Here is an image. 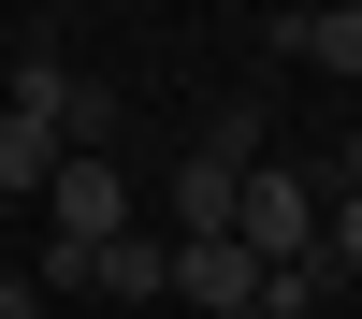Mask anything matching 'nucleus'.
<instances>
[{"label":"nucleus","mask_w":362,"mask_h":319,"mask_svg":"<svg viewBox=\"0 0 362 319\" xmlns=\"http://www.w3.org/2000/svg\"><path fill=\"white\" fill-rule=\"evenodd\" d=\"M334 290H348V276H334V261L305 247V261H276V276H261V319H319Z\"/></svg>","instance_id":"5"},{"label":"nucleus","mask_w":362,"mask_h":319,"mask_svg":"<svg viewBox=\"0 0 362 319\" xmlns=\"http://www.w3.org/2000/svg\"><path fill=\"white\" fill-rule=\"evenodd\" d=\"M174 290H189L203 319H247V305H261V261L218 232V247H174Z\"/></svg>","instance_id":"3"},{"label":"nucleus","mask_w":362,"mask_h":319,"mask_svg":"<svg viewBox=\"0 0 362 319\" xmlns=\"http://www.w3.org/2000/svg\"><path fill=\"white\" fill-rule=\"evenodd\" d=\"M247 160H261V116H218V131L174 160V232H160V247H218V232H232V189H247Z\"/></svg>","instance_id":"1"},{"label":"nucleus","mask_w":362,"mask_h":319,"mask_svg":"<svg viewBox=\"0 0 362 319\" xmlns=\"http://www.w3.org/2000/svg\"><path fill=\"white\" fill-rule=\"evenodd\" d=\"M44 247H116V232H131V174H116V160H58L44 174Z\"/></svg>","instance_id":"2"},{"label":"nucleus","mask_w":362,"mask_h":319,"mask_svg":"<svg viewBox=\"0 0 362 319\" xmlns=\"http://www.w3.org/2000/svg\"><path fill=\"white\" fill-rule=\"evenodd\" d=\"M247 319H261V305H247Z\"/></svg>","instance_id":"7"},{"label":"nucleus","mask_w":362,"mask_h":319,"mask_svg":"<svg viewBox=\"0 0 362 319\" xmlns=\"http://www.w3.org/2000/svg\"><path fill=\"white\" fill-rule=\"evenodd\" d=\"M261 44H276V58H319V73H362V0H334V15H276Z\"/></svg>","instance_id":"4"},{"label":"nucleus","mask_w":362,"mask_h":319,"mask_svg":"<svg viewBox=\"0 0 362 319\" xmlns=\"http://www.w3.org/2000/svg\"><path fill=\"white\" fill-rule=\"evenodd\" d=\"M44 174H58V131L44 116H0V189H44Z\"/></svg>","instance_id":"6"}]
</instances>
